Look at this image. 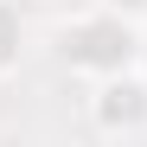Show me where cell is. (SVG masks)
Returning a JSON list of instances; mask_svg holds the SVG:
<instances>
[{"label":"cell","instance_id":"obj_1","mask_svg":"<svg viewBox=\"0 0 147 147\" xmlns=\"http://www.w3.org/2000/svg\"><path fill=\"white\" fill-rule=\"evenodd\" d=\"M51 51H58L64 70H77L83 83H96V77H115L128 64H147V26L128 19V13H115V7H102V0H90L83 13L58 19Z\"/></svg>","mask_w":147,"mask_h":147},{"label":"cell","instance_id":"obj_2","mask_svg":"<svg viewBox=\"0 0 147 147\" xmlns=\"http://www.w3.org/2000/svg\"><path fill=\"white\" fill-rule=\"evenodd\" d=\"M90 128L102 141H147V64L90 83Z\"/></svg>","mask_w":147,"mask_h":147},{"label":"cell","instance_id":"obj_3","mask_svg":"<svg viewBox=\"0 0 147 147\" xmlns=\"http://www.w3.org/2000/svg\"><path fill=\"white\" fill-rule=\"evenodd\" d=\"M26 13H19V0H0V77H13L19 58H26Z\"/></svg>","mask_w":147,"mask_h":147},{"label":"cell","instance_id":"obj_4","mask_svg":"<svg viewBox=\"0 0 147 147\" xmlns=\"http://www.w3.org/2000/svg\"><path fill=\"white\" fill-rule=\"evenodd\" d=\"M102 7H115V13H128V19H141V26H147V0H102Z\"/></svg>","mask_w":147,"mask_h":147}]
</instances>
